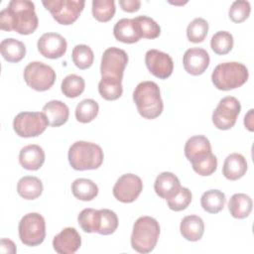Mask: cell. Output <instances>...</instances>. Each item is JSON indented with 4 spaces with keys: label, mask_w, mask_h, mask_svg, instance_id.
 Returning a JSON list of instances; mask_svg holds the SVG:
<instances>
[{
    "label": "cell",
    "mask_w": 254,
    "mask_h": 254,
    "mask_svg": "<svg viewBox=\"0 0 254 254\" xmlns=\"http://www.w3.org/2000/svg\"><path fill=\"white\" fill-rule=\"evenodd\" d=\"M39 25L35 4L29 0H12L0 12V29L30 35Z\"/></svg>",
    "instance_id": "cell-1"
},
{
    "label": "cell",
    "mask_w": 254,
    "mask_h": 254,
    "mask_svg": "<svg viewBox=\"0 0 254 254\" xmlns=\"http://www.w3.org/2000/svg\"><path fill=\"white\" fill-rule=\"evenodd\" d=\"M133 100L139 114L145 119L157 118L164 108L160 88L154 81L140 82L133 92Z\"/></svg>",
    "instance_id": "cell-2"
},
{
    "label": "cell",
    "mask_w": 254,
    "mask_h": 254,
    "mask_svg": "<svg viewBox=\"0 0 254 254\" xmlns=\"http://www.w3.org/2000/svg\"><path fill=\"white\" fill-rule=\"evenodd\" d=\"M69 165L76 171L95 170L103 162V151L100 146L92 142L76 141L68 149Z\"/></svg>",
    "instance_id": "cell-3"
},
{
    "label": "cell",
    "mask_w": 254,
    "mask_h": 254,
    "mask_svg": "<svg viewBox=\"0 0 254 254\" xmlns=\"http://www.w3.org/2000/svg\"><path fill=\"white\" fill-rule=\"evenodd\" d=\"M159 235V222L151 216H141L134 222L130 239L131 246L139 253H149L154 250Z\"/></svg>",
    "instance_id": "cell-4"
},
{
    "label": "cell",
    "mask_w": 254,
    "mask_h": 254,
    "mask_svg": "<svg viewBox=\"0 0 254 254\" xmlns=\"http://www.w3.org/2000/svg\"><path fill=\"white\" fill-rule=\"evenodd\" d=\"M247 67L238 62L221 63L217 64L212 73L211 81L219 90H230L243 85L248 79Z\"/></svg>",
    "instance_id": "cell-5"
},
{
    "label": "cell",
    "mask_w": 254,
    "mask_h": 254,
    "mask_svg": "<svg viewBox=\"0 0 254 254\" xmlns=\"http://www.w3.org/2000/svg\"><path fill=\"white\" fill-rule=\"evenodd\" d=\"M19 237L27 246L40 245L46 237L45 218L38 212L24 215L19 222Z\"/></svg>",
    "instance_id": "cell-6"
},
{
    "label": "cell",
    "mask_w": 254,
    "mask_h": 254,
    "mask_svg": "<svg viewBox=\"0 0 254 254\" xmlns=\"http://www.w3.org/2000/svg\"><path fill=\"white\" fill-rule=\"evenodd\" d=\"M43 5L59 24L71 25L78 19L85 2L83 0H48L43 1Z\"/></svg>",
    "instance_id": "cell-7"
},
{
    "label": "cell",
    "mask_w": 254,
    "mask_h": 254,
    "mask_svg": "<svg viewBox=\"0 0 254 254\" xmlns=\"http://www.w3.org/2000/svg\"><path fill=\"white\" fill-rule=\"evenodd\" d=\"M49 125L43 112H20L13 121V129L19 137L31 138L42 134Z\"/></svg>",
    "instance_id": "cell-8"
},
{
    "label": "cell",
    "mask_w": 254,
    "mask_h": 254,
    "mask_svg": "<svg viewBox=\"0 0 254 254\" xmlns=\"http://www.w3.org/2000/svg\"><path fill=\"white\" fill-rule=\"evenodd\" d=\"M24 79L26 83L37 91L50 89L56 81V71L42 62H32L24 68Z\"/></svg>",
    "instance_id": "cell-9"
},
{
    "label": "cell",
    "mask_w": 254,
    "mask_h": 254,
    "mask_svg": "<svg viewBox=\"0 0 254 254\" xmlns=\"http://www.w3.org/2000/svg\"><path fill=\"white\" fill-rule=\"evenodd\" d=\"M128 64V55L124 50L116 47L104 51L100 64L101 77H109L122 81L123 72Z\"/></svg>",
    "instance_id": "cell-10"
},
{
    "label": "cell",
    "mask_w": 254,
    "mask_h": 254,
    "mask_svg": "<svg viewBox=\"0 0 254 254\" xmlns=\"http://www.w3.org/2000/svg\"><path fill=\"white\" fill-rule=\"evenodd\" d=\"M241 110L240 102L234 96H225L218 102L212 113V123L219 130L232 128Z\"/></svg>",
    "instance_id": "cell-11"
},
{
    "label": "cell",
    "mask_w": 254,
    "mask_h": 254,
    "mask_svg": "<svg viewBox=\"0 0 254 254\" xmlns=\"http://www.w3.org/2000/svg\"><path fill=\"white\" fill-rule=\"evenodd\" d=\"M142 190L143 183L137 175L124 174L115 183L112 192L117 200L130 203L138 198Z\"/></svg>",
    "instance_id": "cell-12"
},
{
    "label": "cell",
    "mask_w": 254,
    "mask_h": 254,
    "mask_svg": "<svg viewBox=\"0 0 254 254\" xmlns=\"http://www.w3.org/2000/svg\"><path fill=\"white\" fill-rule=\"evenodd\" d=\"M145 64L149 71L161 79L169 77L174 69L172 58L168 54L155 49L149 50L146 53Z\"/></svg>",
    "instance_id": "cell-13"
},
{
    "label": "cell",
    "mask_w": 254,
    "mask_h": 254,
    "mask_svg": "<svg viewBox=\"0 0 254 254\" xmlns=\"http://www.w3.org/2000/svg\"><path fill=\"white\" fill-rule=\"evenodd\" d=\"M37 47L43 57L55 60L65 54L67 43L65 39L58 33H45L38 40Z\"/></svg>",
    "instance_id": "cell-14"
},
{
    "label": "cell",
    "mask_w": 254,
    "mask_h": 254,
    "mask_svg": "<svg viewBox=\"0 0 254 254\" xmlns=\"http://www.w3.org/2000/svg\"><path fill=\"white\" fill-rule=\"evenodd\" d=\"M209 55L201 48H190L183 57V64L186 71L191 75L202 74L209 65Z\"/></svg>",
    "instance_id": "cell-15"
},
{
    "label": "cell",
    "mask_w": 254,
    "mask_h": 254,
    "mask_svg": "<svg viewBox=\"0 0 254 254\" xmlns=\"http://www.w3.org/2000/svg\"><path fill=\"white\" fill-rule=\"evenodd\" d=\"M81 245V238L73 227H65L53 239V247L59 254H73Z\"/></svg>",
    "instance_id": "cell-16"
},
{
    "label": "cell",
    "mask_w": 254,
    "mask_h": 254,
    "mask_svg": "<svg viewBox=\"0 0 254 254\" xmlns=\"http://www.w3.org/2000/svg\"><path fill=\"white\" fill-rule=\"evenodd\" d=\"M185 156L192 164L197 163L211 154L209 140L203 135H195L188 139L184 148Z\"/></svg>",
    "instance_id": "cell-17"
},
{
    "label": "cell",
    "mask_w": 254,
    "mask_h": 254,
    "mask_svg": "<svg viewBox=\"0 0 254 254\" xmlns=\"http://www.w3.org/2000/svg\"><path fill=\"white\" fill-rule=\"evenodd\" d=\"M181 189V184L176 175L171 172L161 173L154 183V190L156 193L166 200L178 193Z\"/></svg>",
    "instance_id": "cell-18"
},
{
    "label": "cell",
    "mask_w": 254,
    "mask_h": 254,
    "mask_svg": "<svg viewBox=\"0 0 254 254\" xmlns=\"http://www.w3.org/2000/svg\"><path fill=\"white\" fill-rule=\"evenodd\" d=\"M19 162L24 169L37 171L45 162V152L39 145H27L23 147L19 153Z\"/></svg>",
    "instance_id": "cell-19"
},
{
    "label": "cell",
    "mask_w": 254,
    "mask_h": 254,
    "mask_svg": "<svg viewBox=\"0 0 254 254\" xmlns=\"http://www.w3.org/2000/svg\"><path fill=\"white\" fill-rule=\"evenodd\" d=\"M46 115L49 125L52 127H60L64 125L69 115V109L65 103L61 100H51L46 103L42 109Z\"/></svg>",
    "instance_id": "cell-20"
},
{
    "label": "cell",
    "mask_w": 254,
    "mask_h": 254,
    "mask_svg": "<svg viewBox=\"0 0 254 254\" xmlns=\"http://www.w3.org/2000/svg\"><path fill=\"white\" fill-rule=\"evenodd\" d=\"M246 171L247 162L241 154L232 153L226 157L222 167V174L227 180H239L246 174Z\"/></svg>",
    "instance_id": "cell-21"
},
{
    "label": "cell",
    "mask_w": 254,
    "mask_h": 254,
    "mask_svg": "<svg viewBox=\"0 0 254 254\" xmlns=\"http://www.w3.org/2000/svg\"><path fill=\"white\" fill-rule=\"evenodd\" d=\"M113 35L117 41L125 44L137 43L142 38L133 19L126 18L116 22L113 28Z\"/></svg>",
    "instance_id": "cell-22"
},
{
    "label": "cell",
    "mask_w": 254,
    "mask_h": 254,
    "mask_svg": "<svg viewBox=\"0 0 254 254\" xmlns=\"http://www.w3.org/2000/svg\"><path fill=\"white\" fill-rule=\"evenodd\" d=\"M180 231L185 239L192 242L198 241L204 232L203 220L197 215H187L181 221Z\"/></svg>",
    "instance_id": "cell-23"
},
{
    "label": "cell",
    "mask_w": 254,
    "mask_h": 254,
    "mask_svg": "<svg viewBox=\"0 0 254 254\" xmlns=\"http://www.w3.org/2000/svg\"><path fill=\"white\" fill-rule=\"evenodd\" d=\"M43 183L37 177L25 176L17 184V191L24 199L32 200L38 198L43 192Z\"/></svg>",
    "instance_id": "cell-24"
},
{
    "label": "cell",
    "mask_w": 254,
    "mask_h": 254,
    "mask_svg": "<svg viewBox=\"0 0 254 254\" xmlns=\"http://www.w3.org/2000/svg\"><path fill=\"white\" fill-rule=\"evenodd\" d=\"M0 52L2 57L9 63H18L25 58L26 47L19 40L8 38L4 39L0 44Z\"/></svg>",
    "instance_id": "cell-25"
},
{
    "label": "cell",
    "mask_w": 254,
    "mask_h": 254,
    "mask_svg": "<svg viewBox=\"0 0 254 254\" xmlns=\"http://www.w3.org/2000/svg\"><path fill=\"white\" fill-rule=\"evenodd\" d=\"M252 199L245 193H234L228 201V210L234 218L247 217L252 210Z\"/></svg>",
    "instance_id": "cell-26"
},
{
    "label": "cell",
    "mask_w": 254,
    "mask_h": 254,
    "mask_svg": "<svg viewBox=\"0 0 254 254\" xmlns=\"http://www.w3.org/2000/svg\"><path fill=\"white\" fill-rule=\"evenodd\" d=\"M71 191L77 199L90 201L98 194V187L89 179L79 178L71 184Z\"/></svg>",
    "instance_id": "cell-27"
},
{
    "label": "cell",
    "mask_w": 254,
    "mask_h": 254,
    "mask_svg": "<svg viewBox=\"0 0 254 254\" xmlns=\"http://www.w3.org/2000/svg\"><path fill=\"white\" fill-rule=\"evenodd\" d=\"M226 201L225 194L218 190H209L202 193L200 204L202 208L209 213H217L224 207Z\"/></svg>",
    "instance_id": "cell-28"
},
{
    "label": "cell",
    "mask_w": 254,
    "mask_h": 254,
    "mask_svg": "<svg viewBox=\"0 0 254 254\" xmlns=\"http://www.w3.org/2000/svg\"><path fill=\"white\" fill-rule=\"evenodd\" d=\"M118 227V217L110 209L103 208L98 210L96 232L101 235H109L115 232Z\"/></svg>",
    "instance_id": "cell-29"
},
{
    "label": "cell",
    "mask_w": 254,
    "mask_h": 254,
    "mask_svg": "<svg viewBox=\"0 0 254 254\" xmlns=\"http://www.w3.org/2000/svg\"><path fill=\"white\" fill-rule=\"evenodd\" d=\"M99 106L95 100L91 98L83 99L75 108V118L80 123H88L97 116Z\"/></svg>",
    "instance_id": "cell-30"
},
{
    "label": "cell",
    "mask_w": 254,
    "mask_h": 254,
    "mask_svg": "<svg viewBox=\"0 0 254 254\" xmlns=\"http://www.w3.org/2000/svg\"><path fill=\"white\" fill-rule=\"evenodd\" d=\"M122 81L109 77H101L98 83L99 94L106 100H116L123 93Z\"/></svg>",
    "instance_id": "cell-31"
},
{
    "label": "cell",
    "mask_w": 254,
    "mask_h": 254,
    "mask_svg": "<svg viewBox=\"0 0 254 254\" xmlns=\"http://www.w3.org/2000/svg\"><path fill=\"white\" fill-rule=\"evenodd\" d=\"M84 79L77 74H68L62 81V92L68 98L79 96L84 90Z\"/></svg>",
    "instance_id": "cell-32"
},
{
    "label": "cell",
    "mask_w": 254,
    "mask_h": 254,
    "mask_svg": "<svg viewBox=\"0 0 254 254\" xmlns=\"http://www.w3.org/2000/svg\"><path fill=\"white\" fill-rule=\"evenodd\" d=\"M133 21L136 24L142 38L156 39L160 36L161 34L160 26L152 18L141 15L133 18Z\"/></svg>",
    "instance_id": "cell-33"
},
{
    "label": "cell",
    "mask_w": 254,
    "mask_h": 254,
    "mask_svg": "<svg viewBox=\"0 0 254 254\" xmlns=\"http://www.w3.org/2000/svg\"><path fill=\"white\" fill-rule=\"evenodd\" d=\"M233 44H234L233 37L227 31L216 32L210 40L211 50L217 55L228 54L232 50Z\"/></svg>",
    "instance_id": "cell-34"
},
{
    "label": "cell",
    "mask_w": 254,
    "mask_h": 254,
    "mask_svg": "<svg viewBox=\"0 0 254 254\" xmlns=\"http://www.w3.org/2000/svg\"><path fill=\"white\" fill-rule=\"evenodd\" d=\"M115 2L113 0H93L92 15L99 22L110 21L115 14Z\"/></svg>",
    "instance_id": "cell-35"
},
{
    "label": "cell",
    "mask_w": 254,
    "mask_h": 254,
    "mask_svg": "<svg viewBox=\"0 0 254 254\" xmlns=\"http://www.w3.org/2000/svg\"><path fill=\"white\" fill-rule=\"evenodd\" d=\"M73 64L80 69H86L93 64L94 55L87 45H76L71 53Z\"/></svg>",
    "instance_id": "cell-36"
},
{
    "label": "cell",
    "mask_w": 254,
    "mask_h": 254,
    "mask_svg": "<svg viewBox=\"0 0 254 254\" xmlns=\"http://www.w3.org/2000/svg\"><path fill=\"white\" fill-rule=\"evenodd\" d=\"M208 32V24L203 18L193 19L187 28V36L190 42L197 44L201 43Z\"/></svg>",
    "instance_id": "cell-37"
},
{
    "label": "cell",
    "mask_w": 254,
    "mask_h": 254,
    "mask_svg": "<svg viewBox=\"0 0 254 254\" xmlns=\"http://www.w3.org/2000/svg\"><path fill=\"white\" fill-rule=\"evenodd\" d=\"M98 210L93 208H84L77 215V221L79 226L84 232L92 233L97 229Z\"/></svg>",
    "instance_id": "cell-38"
},
{
    "label": "cell",
    "mask_w": 254,
    "mask_h": 254,
    "mask_svg": "<svg viewBox=\"0 0 254 254\" xmlns=\"http://www.w3.org/2000/svg\"><path fill=\"white\" fill-rule=\"evenodd\" d=\"M191 201V192L188 188L181 187L176 195L167 199V203L170 209L174 211H181L186 209Z\"/></svg>",
    "instance_id": "cell-39"
},
{
    "label": "cell",
    "mask_w": 254,
    "mask_h": 254,
    "mask_svg": "<svg viewBox=\"0 0 254 254\" xmlns=\"http://www.w3.org/2000/svg\"><path fill=\"white\" fill-rule=\"evenodd\" d=\"M251 12V6L248 1L237 0L234 1L229 8V18L234 23H241L245 21Z\"/></svg>",
    "instance_id": "cell-40"
},
{
    "label": "cell",
    "mask_w": 254,
    "mask_h": 254,
    "mask_svg": "<svg viewBox=\"0 0 254 254\" xmlns=\"http://www.w3.org/2000/svg\"><path fill=\"white\" fill-rule=\"evenodd\" d=\"M193 171L200 175V176H209L213 174L216 171L217 168V159L216 157L211 153L208 157L205 159L194 163L191 165Z\"/></svg>",
    "instance_id": "cell-41"
},
{
    "label": "cell",
    "mask_w": 254,
    "mask_h": 254,
    "mask_svg": "<svg viewBox=\"0 0 254 254\" xmlns=\"http://www.w3.org/2000/svg\"><path fill=\"white\" fill-rule=\"evenodd\" d=\"M119 5L122 10L128 13H133L139 10L141 6V2L139 0H120Z\"/></svg>",
    "instance_id": "cell-42"
},
{
    "label": "cell",
    "mask_w": 254,
    "mask_h": 254,
    "mask_svg": "<svg viewBox=\"0 0 254 254\" xmlns=\"http://www.w3.org/2000/svg\"><path fill=\"white\" fill-rule=\"evenodd\" d=\"M0 251L2 253L14 254V253H16L17 249H16V245L14 244V242L12 240L7 239V238H2L0 241Z\"/></svg>",
    "instance_id": "cell-43"
},
{
    "label": "cell",
    "mask_w": 254,
    "mask_h": 254,
    "mask_svg": "<svg viewBox=\"0 0 254 254\" xmlns=\"http://www.w3.org/2000/svg\"><path fill=\"white\" fill-rule=\"evenodd\" d=\"M253 111H254L253 109H250L244 117V125L251 132L254 130V128H253Z\"/></svg>",
    "instance_id": "cell-44"
}]
</instances>
